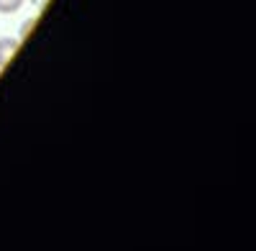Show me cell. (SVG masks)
<instances>
[{
  "label": "cell",
  "instance_id": "6da1fadb",
  "mask_svg": "<svg viewBox=\"0 0 256 251\" xmlns=\"http://www.w3.org/2000/svg\"><path fill=\"white\" fill-rule=\"evenodd\" d=\"M18 46H20V38H16V36H6V38H0V67H6L8 62L16 56Z\"/></svg>",
  "mask_w": 256,
  "mask_h": 251
},
{
  "label": "cell",
  "instance_id": "3957f363",
  "mask_svg": "<svg viewBox=\"0 0 256 251\" xmlns=\"http://www.w3.org/2000/svg\"><path fill=\"white\" fill-rule=\"evenodd\" d=\"M31 28H34V20H26V24H24V28H20V34H18V38H24V36H26Z\"/></svg>",
  "mask_w": 256,
  "mask_h": 251
},
{
  "label": "cell",
  "instance_id": "7a4b0ae2",
  "mask_svg": "<svg viewBox=\"0 0 256 251\" xmlns=\"http://www.w3.org/2000/svg\"><path fill=\"white\" fill-rule=\"evenodd\" d=\"M20 6H24V0H0V13L10 16V13L20 10Z\"/></svg>",
  "mask_w": 256,
  "mask_h": 251
}]
</instances>
